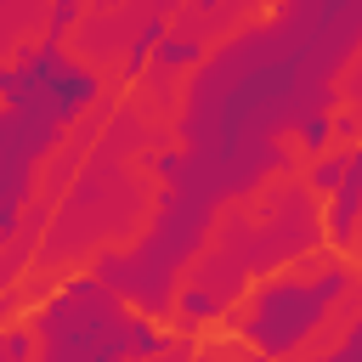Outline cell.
I'll use <instances>...</instances> for the list:
<instances>
[{
	"instance_id": "obj_1",
	"label": "cell",
	"mask_w": 362,
	"mask_h": 362,
	"mask_svg": "<svg viewBox=\"0 0 362 362\" xmlns=\"http://www.w3.org/2000/svg\"><path fill=\"white\" fill-rule=\"evenodd\" d=\"M345 294H356V266L345 260V249L317 243V249L294 255L283 272L255 277L243 288V300L226 311V322L243 351L294 356V351L322 345V328L339 317Z\"/></svg>"
},
{
	"instance_id": "obj_2",
	"label": "cell",
	"mask_w": 362,
	"mask_h": 362,
	"mask_svg": "<svg viewBox=\"0 0 362 362\" xmlns=\"http://www.w3.org/2000/svg\"><path fill=\"white\" fill-rule=\"evenodd\" d=\"M40 356L57 362H119V356H164V351H198L192 334L158 328L153 311H136L102 272H74L62 277L34 311Z\"/></svg>"
},
{
	"instance_id": "obj_3",
	"label": "cell",
	"mask_w": 362,
	"mask_h": 362,
	"mask_svg": "<svg viewBox=\"0 0 362 362\" xmlns=\"http://www.w3.org/2000/svg\"><path fill=\"white\" fill-rule=\"evenodd\" d=\"M96 74L68 62L57 51V40L45 45H28L23 62H0V102L6 107H23L34 119H51V124H74L90 102H96Z\"/></svg>"
},
{
	"instance_id": "obj_4",
	"label": "cell",
	"mask_w": 362,
	"mask_h": 362,
	"mask_svg": "<svg viewBox=\"0 0 362 362\" xmlns=\"http://www.w3.org/2000/svg\"><path fill=\"white\" fill-rule=\"evenodd\" d=\"M322 204H328V209H322V243H328V249H356V243H362V136L351 141L345 175H339V187H334Z\"/></svg>"
},
{
	"instance_id": "obj_5",
	"label": "cell",
	"mask_w": 362,
	"mask_h": 362,
	"mask_svg": "<svg viewBox=\"0 0 362 362\" xmlns=\"http://www.w3.org/2000/svg\"><path fill=\"white\" fill-rule=\"evenodd\" d=\"M226 311H232V300L192 277L187 288H175V300H170V317H164V322H175L181 334H198V328H215Z\"/></svg>"
},
{
	"instance_id": "obj_6",
	"label": "cell",
	"mask_w": 362,
	"mask_h": 362,
	"mask_svg": "<svg viewBox=\"0 0 362 362\" xmlns=\"http://www.w3.org/2000/svg\"><path fill=\"white\" fill-rule=\"evenodd\" d=\"M164 34H170V17H164V11L136 28V40H130V51H124V62H119V79H124V85H136V79L153 68V51L164 45Z\"/></svg>"
},
{
	"instance_id": "obj_7",
	"label": "cell",
	"mask_w": 362,
	"mask_h": 362,
	"mask_svg": "<svg viewBox=\"0 0 362 362\" xmlns=\"http://www.w3.org/2000/svg\"><path fill=\"white\" fill-rule=\"evenodd\" d=\"M294 141H300V153L311 158V153H322V147H334V107L328 102H317L311 113H300L294 119Z\"/></svg>"
},
{
	"instance_id": "obj_8",
	"label": "cell",
	"mask_w": 362,
	"mask_h": 362,
	"mask_svg": "<svg viewBox=\"0 0 362 362\" xmlns=\"http://www.w3.org/2000/svg\"><path fill=\"white\" fill-rule=\"evenodd\" d=\"M345 153H351V147H339V141H334V147H322V153H311V164H305V175H300V181H305L317 198H328V192L339 187V175H345Z\"/></svg>"
},
{
	"instance_id": "obj_9",
	"label": "cell",
	"mask_w": 362,
	"mask_h": 362,
	"mask_svg": "<svg viewBox=\"0 0 362 362\" xmlns=\"http://www.w3.org/2000/svg\"><path fill=\"white\" fill-rule=\"evenodd\" d=\"M28 356H40V334H34V322H28V317L0 322V362H28Z\"/></svg>"
},
{
	"instance_id": "obj_10",
	"label": "cell",
	"mask_w": 362,
	"mask_h": 362,
	"mask_svg": "<svg viewBox=\"0 0 362 362\" xmlns=\"http://www.w3.org/2000/svg\"><path fill=\"white\" fill-rule=\"evenodd\" d=\"M198 57H204V45H198L192 34H175V28H170V34H164V45L153 51V62H158L164 74H175V68H192Z\"/></svg>"
},
{
	"instance_id": "obj_11",
	"label": "cell",
	"mask_w": 362,
	"mask_h": 362,
	"mask_svg": "<svg viewBox=\"0 0 362 362\" xmlns=\"http://www.w3.org/2000/svg\"><path fill=\"white\" fill-rule=\"evenodd\" d=\"M79 11H85V0H51V17H45V40H68V28L79 23Z\"/></svg>"
},
{
	"instance_id": "obj_12",
	"label": "cell",
	"mask_w": 362,
	"mask_h": 362,
	"mask_svg": "<svg viewBox=\"0 0 362 362\" xmlns=\"http://www.w3.org/2000/svg\"><path fill=\"white\" fill-rule=\"evenodd\" d=\"M322 351H328L334 362H362V311H356V317L345 322V334H339L334 345H322Z\"/></svg>"
},
{
	"instance_id": "obj_13",
	"label": "cell",
	"mask_w": 362,
	"mask_h": 362,
	"mask_svg": "<svg viewBox=\"0 0 362 362\" xmlns=\"http://www.w3.org/2000/svg\"><path fill=\"white\" fill-rule=\"evenodd\" d=\"M356 136H362V107H334V141L351 147Z\"/></svg>"
},
{
	"instance_id": "obj_14",
	"label": "cell",
	"mask_w": 362,
	"mask_h": 362,
	"mask_svg": "<svg viewBox=\"0 0 362 362\" xmlns=\"http://www.w3.org/2000/svg\"><path fill=\"white\" fill-rule=\"evenodd\" d=\"M181 170H187V158H181L175 147H158V153H153V175H164V181H175Z\"/></svg>"
},
{
	"instance_id": "obj_15",
	"label": "cell",
	"mask_w": 362,
	"mask_h": 362,
	"mask_svg": "<svg viewBox=\"0 0 362 362\" xmlns=\"http://www.w3.org/2000/svg\"><path fill=\"white\" fill-rule=\"evenodd\" d=\"M158 6H181V0H158Z\"/></svg>"
}]
</instances>
